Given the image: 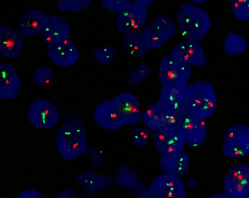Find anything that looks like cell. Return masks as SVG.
Masks as SVG:
<instances>
[{
  "mask_svg": "<svg viewBox=\"0 0 249 198\" xmlns=\"http://www.w3.org/2000/svg\"><path fill=\"white\" fill-rule=\"evenodd\" d=\"M125 125H134L142 120V112L138 100L129 92H121L112 99Z\"/></svg>",
  "mask_w": 249,
  "mask_h": 198,
  "instance_id": "cell-14",
  "label": "cell"
},
{
  "mask_svg": "<svg viewBox=\"0 0 249 198\" xmlns=\"http://www.w3.org/2000/svg\"><path fill=\"white\" fill-rule=\"evenodd\" d=\"M247 46V43L244 38L237 33L230 32L226 37L224 49L229 55L237 56L244 53Z\"/></svg>",
  "mask_w": 249,
  "mask_h": 198,
  "instance_id": "cell-27",
  "label": "cell"
},
{
  "mask_svg": "<svg viewBox=\"0 0 249 198\" xmlns=\"http://www.w3.org/2000/svg\"><path fill=\"white\" fill-rule=\"evenodd\" d=\"M224 188L231 198L249 196V165L239 164L232 167L225 178Z\"/></svg>",
  "mask_w": 249,
  "mask_h": 198,
  "instance_id": "cell-12",
  "label": "cell"
},
{
  "mask_svg": "<svg viewBox=\"0 0 249 198\" xmlns=\"http://www.w3.org/2000/svg\"><path fill=\"white\" fill-rule=\"evenodd\" d=\"M212 198H231L230 196H229L226 193H217L214 195H213Z\"/></svg>",
  "mask_w": 249,
  "mask_h": 198,
  "instance_id": "cell-42",
  "label": "cell"
},
{
  "mask_svg": "<svg viewBox=\"0 0 249 198\" xmlns=\"http://www.w3.org/2000/svg\"><path fill=\"white\" fill-rule=\"evenodd\" d=\"M142 120L146 128L155 132L167 126L164 112L156 103L145 107L142 112Z\"/></svg>",
  "mask_w": 249,
  "mask_h": 198,
  "instance_id": "cell-24",
  "label": "cell"
},
{
  "mask_svg": "<svg viewBox=\"0 0 249 198\" xmlns=\"http://www.w3.org/2000/svg\"><path fill=\"white\" fill-rule=\"evenodd\" d=\"M56 145L62 158L66 161L79 157L88 147L84 124L74 111L67 116L56 137Z\"/></svg>",
  "mask_w": 249,
  "mask_h": 198,
  "instance_id": "cell-1",
  "label": "cell"
},
{
  "mask_svg": "<svg viewBox=\"0 0 249 198\" xmlns=\"http://www.w3.org/2000/svg\"><path fill=\"white\" fill-rule=\"evenodd\" d=\"M191 161L190 155L182 151L161 155L159 167L162 172L176 175L186 173Z\"/></svg>",
  "mask_w": 249,
  "mask_h": 198,
  "instance_id": "cell-22",
  "label": "cell"
},
{
  "mask_svg": "<svg viewBox=\"0 0 249 198\" xmlns=\"http://www.w3.org/2000/svg\"><path fill=\"white\" fill-rule=\"evenodd\" d=\"M20 78L11 64L8 62L0 65V98L10 100L20 92Z\"/></svg>",
  "mask_w": 249,
  "mask_h": 198,
  "instance_id": "cell-21",
  "label": "cell"
},
{
  "mask_svg": "<svg viewBox=\"0 0 249 198\" xmlns=\"http://www.w3.org/2000/svg\"><path fill=\"white\" fill-rule=\"evenodd\" d=\"M185 111L193 115L207 119L215 111L217 100L212 85L198 80L188 85L185 97Z\"/></svg>",
  "mask_w": 249,
  "mask_h": 198,
  "instance_id": "cell-3",
  "label": "cell"
},
{
  "mask_svg": "<svg viewBox=\"0 0 249 198\" xmlns=\"http://www.w3.org/2000/svg\"><path fill=\"white\" fill-rule=\"evenodd\" d=\"M117 53V51L115 47L105 46L94 50L92 57L98 64L105 65L112 62Z\"/></svg>",
  "mask_w": 249,
  "mask_h": 198,
  "instance_id": "cell-29",
  "label": "cell"
},
{
  "mask_svg": "<svg viewBox=\"0 0 249 198\" xmlns=\"http://www.w3.org/2000/svg\"><path fill=\"white\" fill-rule=\"evenodd\" d=\"M48 16L38 9H31L24 13L18 19L17 31L26 37L41 34L47 24Z\"/></svg>",
  "mask_w": 249,
  "mask_h": 198,
  "instance_id": "cell-17",
  "label": "cell"
},
{
  "mask_svg": "<svg viewBox=\"0 0 249 198\" xmlns=\"http://www.w3.org/2000/svg\"><path fill=\"white\" fill-rule=\"evenodd\" d=\"M134 191L137 197L140 198H151L149 187H147L142 183L139 181Z\"/></svg>",
  "mask_w": 249,
  "mask_h": 198,
  "instance_id": "cell-36",
  "label": "cell"
},
{
  "mask_svg": "<svg viewBox=\"0 0 249 198\" xmlns=\"http://www.w3.org/2000/svg\"><path fill=\"white\" fill-rule=\"evenodd\" d=\"M47 52L56 65L63 68L73 65L79 58V51L70 37L57 43L47 45Z\"/></svg>",
  "mask_w": 249,
  "mask_h": 198,
  "instance_id": "cell-15",
  "label": "cell"
},
{
  "mask_svg": "<svg viewBox=\"0 0 249 198\" xmlns=\"http://www.w3.org/2000/svg\"><path fill=\"white\" fill-rule=\"evenodd\" d=\"M154 0H134V2L137 5L144 8L151 6Z\"/></svg>",
  "mask_w": 249,
  "mask_h": 198,
  "instance_id": "cell-40",
  "label": "cell"
},
{
  "mask_svg": "<svg viewBox=\"0 0 249 198\" xmlns=\"http://www.w3.org/2000/svg\"><path fill=\"white\" fill-rule=\"evenodd\" d=\"M177 19L180 34L185 40H201L211 26L207 12L193 4H182L177 10Z\"/></svg>",
  "mask_w": 249,
  "mask_h": 198,
  "instance_id": "cell-2",
  "label": "cell"
},
{
  "mask_svg": "<svg viewBox=\"0 0 249 198\" xmlns=\"http://www.w3.org/2000/svg\"><path fill=\"white\" fill-rule=\"evenodd\" d=\"M55 77L53 70L46 65L41 66L35 70L33 75V81L38 87H42L51 82Z\"/></svg>",
  "mask_w": 249,
  "mask_h": 198,
  "instance_id": "cell-30",
  "label": "cell"
},
{
  "mask_svg": "<svg viewBox=\"0 0 249 198\" xmlns=\"http://www.w3.org/2000/svg\"><path fill=\"white\" fill-rule=\"evenodd\" d=\"M152 130L148 128H137L131 134L133 142L140 147H144L148 142Z\"/></svg>",
  "mask_w": 249,
  "mask_h": 198,
  "instance_id": "cell-34",
  "label": "cell"
},
{
  "mask_svg": "<svg viewBox=\"0 0 249 198\" xmlns=\"http://www.w3.org/2000/svg\"><path fill=\"white\" fill-rule=\"evenodd\" d=\"M231 8L236 18L249 20V0H231Z\"/></svg>",
  "mask_w": 249,
  "mask_h": 198,
  "instance_id": "cell-32",
  "label": "cell"
},
{
  "mask_svg": "<svg viewBox=\"0 0 249 198\" xmlns=\"http://www.w3.org/2000/svg\"><path fill=\"white\" fill-rule=\"evenodd\" d=\"M194 4H199L205 2L207 0H188Z\"/></svg>",
  "mask_w": 249,
  "mask_h": 198,
  "instance_id": "cell-43",
  "label": "cell"
},
{
  "mask_svg": "<svg viewBox=\"0 0 249 198\" xmlns=\"http://www.w3.org/2000/svg\"><path fill=\"white\" fill-rule=\"evenodd\" d=\"M55 198H80L82 196L79 195L76 191L71 188H67L55 196Z\"/></svg>",
  "mask_w": 249,
  "mask_h": 198,
  "instance_id": "cell-38",
  "label": "cell"
},
{
  "mask_svg": "<svg viewBox=\"0 0 249 198\" xmlns=\"http://www.w3.org/2000/svg\"><path fill=\"white\" fill-rule=\"evenodd\" d=\"M93 118L100 127L109 130H118L125 125L112 99L99 104L94 110Z\"/></svg>",
  "mask_w": 249,
  "mask_h": 198,
  "instance_id": "cell-16",
  "label": "cell"
},
{
  "mask_svg": "<svg viewBox=\"0 0 249 198\" xmlns=\"http://www.w3.org/2000/svg\"><path fill=\"white\" fill-rule=\"evenodd\" d=\"M171 52L186 63L196 67L204 66L207 62L201 45L197 41L185 40L175 46Z\"/></svg>",
  "mask_w": 249,
  "mask_h": 198,
  "instance_id": "cell-20",
  "label": "cell"
},
{
  "mask_svg": "<svg viewBox=\"0 0 249 198\" xmlns=\"http://www.w3.org/2000/svg\"><path fill=\"white\" fill-rule=\"evenodd\" d=\"M92 0H58L57 9L62 12L80 13L88 9Z\"/></svg>",
  "mask_w": 249,
  "mask_h": 198,
  "instance_id": "cell-28",
  "label": "cell"
},
{
  "mask_svg": "<svg viewBox=\"0 0 249 198\" xmlns=\"http://www.w3.org/2000/svg\"><path fill=\"white\" fill-rule=\"evenodd\" d=\"M151 198H184L186 191L178 175L163 172L155 177L149 186Z\"/></svg>",
  "mask_w": 249,
  "mask_h": 198,
  "instance_id": "cell-8",
  "label": "cell"
},
{
  "mask_svg": "<svg viewBox=\"0 0 249 198\" xmlns=\"http://www.w3.org/2000/svg\"><path fill=\"white\" fill-rule=\"evenodd\" d=\"M150 73V69L147 64L143 62H139L136 67L129 73L128 82L132 87L141 84Z\"/></svg>",
  "mask_w": 249,
  "mask_h": 198,
  "instance_id": "cell-31",
  "label": "cell"
},
{
  "mask_svg": "<svg viewBox=\"0 0 249 198\" xmlns=\"http://www.w3.org/2000/svg\"><path fill=\"white\" fill-rule=\"evenodd\" d=\"M197 183V179L195 178H190L186 182V186L189 189H192L195 187Z\"/></svg>",
  "mask_w": 249,
  "mask_h": 198,
  "instance_id": "cell-41",
  "label": "cell"
},
{
  "mask_svg": "<svg viewBox=\"0 0 249 198\" xmlns=\"http://www.w3.org/2000/svg\"><path fill=\"white\" fill-rule=\"evenodd\" d=\"M224 154L228 158L239 159L249 154V126L236 124L225 131L222 143Z\"/></svg>",
  "mask_w": 249,
  "mask_h": 198,
  "instance_id": "cell-6",
  "label": "cell"
},
{
  "mask_svg": "<svg viewBox=\"0 0 249 198\" xmlns=\"http://www.w3.org/2000/svg\"><path fill=\"white\" fill-rule=\"evenodd\" d=\"M137 171L128 166H121L115 179L116 184L119 187L128 191H133L139 182Z\"/></svg>",
  "mask_w": 249,
  "mask_h": 198,
  "instance_id": "cell-26",
  "label": "cell"
},
{
  "mask_svg": "<svg viewBox=\"0 0 249 198\" xmlns=\"http://www.w3.org/2000/svg\"><path fill=\"white\" fill-rule=\"evenodd\" d=\"M70 25L64 17L51 14L41 34V39L46 45H53L70 37Z\"/></svg>",
  "mask_w": 249,
  "mask_h": 198,
  "instance_id": "cell-19",
  "label": "cell"
},
{
  "mask_svg": "<svg viewBox=\"0 0 249 198\" xmlns=\"http://www.w3.org/2000/svg\"><path fill=\"white\" fill-rule=\"evenodd\" d=\"M164 113L167 126L178 127L180 113Z\"/></svg>",
  "mask_w": 249,
  "mask_h": 198,
  "instance_id": "cell-37",
  "label": "cell"
},
{
  "mask_svg": "<svg viewBox=\"0 0 249 198\" xmlns=\"http://www.w3.org/2000/svg\"><path fill=\"white\" fill-rule=\"evenodd\" d=\"M154 142L158 152L163 155L182 151L185 138L178 127L166 126L155 132Z\"/></svg>",
  "mask_w": 249,
  "mask_h": 198,
  "instance_id": "cell-13",
  "label": "cell"
},
{
  "mask_svg": "<svg viewBox=\"0 0 249 198\" xmlns=\"http://www.w3.org/2000/svg\"><path fill=\"white\" fill-rule=\"evenodd\" d=\"M85 154L94 167L104 168L107 165L104 155L99 149L95 146L92 144L89 145Z\"/></svg>",
  "mask_w": 249,
  "mask_h": 198,
  "instance_id": "cell-33",
  "label": "cell"
},
{
  "mask_svg": "<svg viewBox=\"0 0 249 198\" xmlns=\"http://www.w3.org/2000/svg\"><path fill=\"white\" fill-rule=\"evenodd\" d=\"M178 127L183 133L185 144L190 148L199 147L207 139V123L205 119L185 110L180 113Z\"/></svg>",
  "mask_w": 249,
  "mask_h": 198,
  "instance_id": "cell-7",
  "label": "cell"
},
{
  "mask_svg": "<svg viewBox=\"0 0 249 198\" xmlns=\"http://www.w3.org/2000/svg\"><path fill=\"white\" fill-rule=\"evenodd\" d=\"M148 11L134 2H131L117 14L119 31L125 35L140 32L146 24Z\"/></svg>",
  "mask_w": 249,
  "mask_h": 198,
  "instance_id": "cell-9",
  "label": "cell"
},
{
  "mask_svg": "<svg viewBox=\"0 0 249 198\" xmlns=\"http://www.w3.org/2000/svg\"><path fill=\"white\" fill-rule=\"evenodd\" d=\"M192 73L190 64L171 52L161 60L158 76L162 85L182 84L188 85Z\"/></svg>",
  "mask_w": 249,
  "mask_h": 198,
  "instance_id": "cell-5",
  "label": "cell"
},
{
  "mask_svg": "<svg viewBox=\"0 0 249 198\" xmlns=\"http://www.w3.org/2000/svg\"><path fill=\"white\" fill-rule=\"evenodd\" d=\"M122 45L132 55L142 58L151 49L144 42L141 32L125 35Z\"/></svg>",
  "mask_w": 249,
  "mask_h": 198,
  "instance_id": "cell-25",
  "label": "cell"
},
{
  "mask_svg": "<svg viewBox=\"0 0 249 198\" xmlns=\"http://www.w3.org/2000/svg\"><path fill=\"white\" fill-rule=\"evenodd\" d=\"M76 179L88 196H93L101 192L110 183L109 176L90 171L79 174Z\"/></svg>",
  "mask_w": 249,
  "mask_h": 198,
  "instance_id": "cell-23",
  "label": "cell"
},
{
  "mask_svg": "<svg viewBox=\"0 0 249 198\" xmlns=\"http://www.w3.org/2000/svg\"><path fill=\"white\" fill-rule=\"evenodd\" d=\"M24 40L15 31L2 21L0 22V53L4 57L15 59L21 54Z\"/></svg>",
  "mask_w": 249,
  "mask_h": 198,
  "instance_id": "cell-18",
  "label": "cell"
},
{
  "mask_svg": "<svg viewBox=\"0 0 249 198\" xmlns=\"http://www.w3.org/2000/svg\"><path fill=\"white\" fill-rule=\"evenodd\" d=\"M17 198H42L41 194L36 189H28L20 193L17 197Z\"/></svg>",
  "mask_w": 249,
  "mask_h": 198,
  "instance_id": "cell-39",
  "label": "cell"
},
{
  "mask_svg": "<svg viewBox=\"0 0 249 198\" xmlns=\"http://www.w3.org/2000/svg\"><path fill=\"white\" fill-rule=\"evenodd\" d=\"M28 119L31 124L39 129L54 126L59 121V110L51 102L39 99L32 103L28 110Z\"/></svg>",
  "mask_w": 249,
  "mask_h": 198,
  "instance_id": "cell-10",
  "label": "cell"
},
{
  "mask_svg": "<svg viewBox=\"0 0 249 198\" xmlns=\"http://www.w3.org/2000/svg\"><path fill=\"white\" fill-rule=\"evenodd\" d=\"M188 85L182 84L162 85L156 104L165 113L183 112L185 110Z\"/></svg>",
  "mask_w": 249,
  "mask_h": 198,
  "instance_id": "cell-11",
  "label": "cell"
},
{
  "mask_svg": "<svg viewBox=\"0 0 249 198\" xmlns=\"http://www.w3.org/2000/svg\"><path fill=\"white\" fill-rule=\"evenodd\" d=\"M101 5L112 13L118 14L126 7L131 0H100Z\"/></svg>",
  "mask_w": 249,
  "mask_h": 198,
  "instance_id": "cell-35",
  "label": "cell"
},
{
  "mask_svg": "<svg viewBox=\"0 0 249 198\" xmlns=\"http://www.w3.org/2000/svg\"><path fill=\"white\" fill-rule=\"evenodd\" d=\"M176 29V23L171 17L161 15L147 23L141 34L150 49H158L173 38Z\"/></svg>",
  "mask_w": 249,
  "mask_h": 198,
  "instance_id": "cell-4",
  "label": "cell"
}]
</instances>
